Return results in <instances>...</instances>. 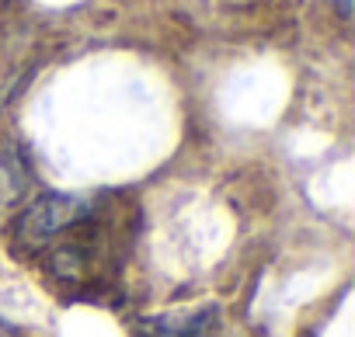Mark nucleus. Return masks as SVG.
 <instances>
[{"label":"nucleus","instance_id":"obj_1","mask_svg":"<svg viewBox=\"0 0 355 337\" xmlns=\"http://www.w3.org/2000/svg\"><path fill=\"white\" fill-rule=\"evenodd\" d=\"M87 212L91 209H87L84 199L63 195V192H49V195L35 199L18 216V244L25 251H42V247L56 244L63 233H70Z\"/></svg>","mask_w":355,"mask_h":337},{"label":"nucleus","instance_id":"obj_2","mask_svg":"<svg viewBox=\"0 0 355 337\" xmlns=\"http://www.w3.org/2000/svg\"><path fill=\"white\" fill-rule=\"evenodd\" d=\"M220 323L216 302L178 306L167 313H150L132 323V337H209Z\"/></svg>","mask_w":355,"mask_h":337},{"label":"nucleus","instance_id":"obj_3","mask_svg":"<svg viewBox=\"0 0 355 337\" xmlns=\"http://www.w3.org/2000/svg\"><path fill=\"white\" fill-rule=\"evenodd\" d=\"M25 185H28V178H25L21 156H18L11 146L0 143V209L15 206V202L25 195Z\"/></svg>","mask_w":355,"mask_h":337},{"label":"nucleus","instance_id":"obj_4","mask_svg":"<svg viewBox=\"0 0 355 337\" xmlns=\"http://www.w3.org/2000/svg\"><path fill=\"white\" fill-rule=\"evenodd\" d=\"M334 4H338V11H341V15H348V11H352V0H334Z\"/></svg>","mask_w":355,"mask_h":337}]
</instances>
